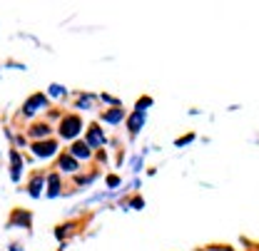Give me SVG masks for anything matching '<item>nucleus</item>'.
Here are the masks:
<instances>
[{
	"label": "nucleus",
	"instance_id": "12",
	"mask_svg": "<svg viewBox=\"0 0 259 251\" xmlns=\"http://www.w3.org/2000/svg\"><path fill=\"white\" fill-rule=\"evenodd\" d=\"M93 102H95V94H82V97L77 99V107H80V110H88V107H93Z\"/></svg>",
	"mask_w": 259,
	"mask_h": 251
},
{
	"label": "nucleus",
	"instance_id": "11",
	"mask_svg": "<svg viewBox=\"0 0 259 251\" xmlns=\"http://www.w3.org/2000/svg\"><path fill=\"white\" fill-rule=\"evenodd\" d=\"M48 194H50V196H58V194H60V177H58V174L50 177V191H48Z\"/></svg>",
	"mask_w": 259,
	"mask_h": 251
},
{
	"label": "nucleus",
	"instance_id": "1",
	"mask_svg": "<svg viewBox=\"0 0 259 251\" xmlns=\"http://www.w3.org/2000/svg\"><path fill=\"white\" fill-rule=\"evenodd\" d=\"M80 127H82V122H80V117H77V115H70V117H65L63 122H60V137H65V139H72V137H77Z\"/></svg>",
	"mask_w": 259,
	"mask_h": 251
},
{
	"label": "nucleus",
	"instance_id": "8",
	"mask_svg": "<svg viewBox=\"0 0 259 251\" xmlns=\"http://www.w3.org/2000/svg\"><path fill=\"white\" fill-rule=\"evenodd\" d=\"M122 117H125L122 107H115L112 112H105V115H102V120H105V122H112V125H115V122H120Z\"/></svg>",
	"mask_w": 259,
	"mask_h": 251
},
{
	"label": "nucleus",
	"instance_id": "3",
	"mask_svg": "<svg viewBox=\"0 0 259 251\" xmlns=\"http://www.w3.org/2000/svg\"><path fill=\"white\" fill-rule=\"evenodd\" d=\"M20 174H23V159L13 149V152H10V179H13V182H20Z\"/></svg>",
	"mask_w": 259,
	"mask_h": 251
},
{
	"label": "nucleus",
	"instance_id": "14",
	"mask_svg": "<svg viewBox=\"0 0 259 251\" xmlns=\"http://www.w3.org/2000/svg\"><path fill=\"white\" fill-rule=\"evenodd\" d=\"M50 94H53V97H58V94L63 97V94H65V87H60V85H53V87H50Z\"/></svg>",
	"mask_w": 259,
	"mask_h": 251
},
{
	"label": "nucleus",
	"instance_id": "5",
	"mask_svg": "<svg viewBox=\"0 0 259 251\" xmlns=\"http://www.w3.org/2000/svg\"><path fill=\"white\" fill-rule=\"evenodd\" d=\"M88 147H100V144H105V134L97 129V125L90 127V132H88V142H85Z\"/></svg>",
	"mask_w": 259,
	"mask_h": 251
},
{
	"label": "nucleus",
	"instance_id": "2",
	"mask_svg": "<svg viewBox=\"0 0 259 251\" xmlns=\"http://www.w3.org/2000/svg\"><path fill=\"white\" fill-rule=\"evenodd\" d=\"M45 105H48V97H45V94H40V92L32 94V97L25 99V105H23V115H25V117H32V115H35L37 110H42Z\"/></svg>",
	"mask_w": 259,
	"mask_h": 251
},
{
	"label": "nucleus",
	"instance_id": "9",
	"mask_svg": "<svg viewBox=\"0 0 259 251\" xmlns=\"http://www.w3.org/2000/svg\"><path fill=\"white\" fill-rule=\"evenodd\" d=\"M60 169H65V172H75V169H77V162L72 157H60Z\"/></svg>",
	"mask_w": 259,
	"mask_h": 251
},
{
	"label": "nucleus",
	"instance_id": "10",
	"mask_svg": "<svg viewBox=\"0 0 259 251\" xmlns=\"http://www.w3.org/2000/svg\"><path fill=\"white\" fill-rule=\"evenodd\" d=\"M50 134V127L48 125H35L30 129V137H48Z\"/></svg>",
	"mask_w": 259,
	"mask_h": 251
},
{
	"label": "nucleus",
	"instance_id": "6",
	"mask_svg": "<svg viewBox=\"0 0 259 251\" xmlns=\"http://www.w3.org/2000/svg\"><path fill=\"white\" fill-rule=\"evenodd\" d=\"M70 157H72V159H75V157L88 159V157H90V147H88L85 142H75V144H72V149H70Z\"/></svg>",
	"mask_w": 259,
	"mask_h": 251
},
{
	"label": "nucleus",
	"instance_id": "4",
	"mask_svg": "<svg viewBox=\"0 0 259 251\" xmlns=\"http://www.w3.org/2000/svg\"><path fill=\"white\" fill-rule=\"evenodd\" d=\"M55 149H58V144H55V142H37V144H35V147H32V152H35V155H37V157H53V155H55Z\"/></svg>",
	"mask_w": 259,
	"mask_h": 251
},
{
	"label": "nucleus",
	"instance_id": "7",
	"mask_svg": "<svg viewBox=\"0 0 259 251\" xmlns=\"http://www.w3.org/2000/svg\"><path fill=\"white\" fill-rule=\"evenodd\" d=\"M142 122H145V110H137V112L132 115V120H130V132L135 134V132L142 127Z\"/></svg>",
	"mask_w": 259,
	"mask_h": 251
},
{
	"label": "nucleus",
	"instance_id": "13",
	"mask_svg": "<svg viewBox=\"0 0 259 251\" xmlns=\"http://www.w3.org/2000/svg\"><path fill=\"white\" fill-rule=\"evenodd\" d=\"M42 187H45L42 177H40V179H32V184H30V196H40V191H42Z\"/></svg>",
	"mask_w": 259,
	"mask_h": 251
}]
</instances>
